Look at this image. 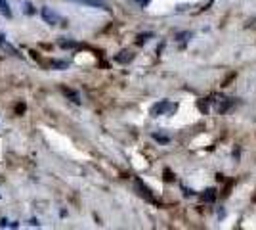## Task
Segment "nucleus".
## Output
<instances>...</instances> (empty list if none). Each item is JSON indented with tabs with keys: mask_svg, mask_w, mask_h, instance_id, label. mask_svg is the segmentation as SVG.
I'll list each match as a JSON object with an SVG mask.
<instances>
[{
	"mask_svg": "<svg viewBox=\"0 0 256 230\" xmlns=\"http://www.w3.org/2000/svg\"><path fill=\"white\" fill-rule=\"evenodd\" d=\"M40 18H42L48 25H65V23H67L62 14H58V12L52 10V8H48V6H42V8H40Z\"/></svg>",
	"mask_w": 256,
	"mask_h": 230,
	"instance_id": "f257e3e1",
	"label": "nucleus"
},
{
	"mask_svg": "<svg viewBox=\"0 0 256 230\" xmlns=\"http://www.w3.org/2000/svg\"><path fill=\"white\" fill-rule=\"evenodd\" d=\"M176 110V106L174 104H170L168 100H160V102H157L153 108H151V115L153 117H159V115H166V113H170V111Z\"/></svg>",
	"mask_w": 256,
	"mask_h": 230,
	"instance_id": "f03ea898",
	"label": "nucleus"
},
{
	"mask_svg": "<svg viewBox=\"0 0 256 230\" xmlns=\"http://www.w3.org/2000/svg\"><path fill=\"white\" fill-rule=\"evenodd\" d=\"M80 4H86V6H92V8H100V10H109L106 0H76Z\"/></svg>",
	"mask_w": 256,
	"mask_h": 230,
	"instance_id": "7ed1b4c3",
	"label": "nucleus"
},
{
	"mask_svg": "<svg viewBox=\"0 0 256 230\" xmlns=\"http://www.w3.org/2000/svg\"><path fill=\"white\" fill-rule=\"evenodd\" d=\"M0 14L6 16V18H12V10H10V4L6 0H0Z\"/></svg>",
	"mask_w": 256,
	"mask_h": 230,
	"instance_id": "20e7f679",
	"label": "nucleus"
},
{
	"mask_svg": "<svg viewBox=\"0 0 256 230\" xmlns=\"http://www.w3.org/2000/svg\"><path fill=\"white\" fill-rule=\"evenodd\" d=\"M132 58H134V54H132V52H128V50H124V52H120V56H117L115 60L120 62V64H126V62H130Z\"/></svg>",
	"mask_w": 256,
	"mask_h": 230,
	"instance_id": "39448f33",
	"label": "nucleus"
},
{
	"mask_svg": "<svg viewBox=\"0 0 256 230\" xmlns=\"http://www.w3.org/2000/svg\"><path fill=\"white\" fill-rule=\"evenodd\" d=\"M214 197H216V190H214V188H208V190H204V194H203L204 201H214Z\"/></svg>",
	"mask_w": 256,
	"mask_h": 230,
	"instance_id": "423d86ee",
	"label": "nucleus"
},
{
	"mask_svg": "<svg viewBox=\"0 0 256 230\" xmlns=\"http://www.w3.org/2000/svg\"><path fill=\"white\" fill-rule=\"evenodd\" d=\"M136 2H138L140 6H148V4H150L151 0H136Z\"/></svg>",
	"mask_w": 256,
	"mask_h": 230,
	"instance_id": "0eeeda50",
	"label": "nucleus"
}]
</instances>
